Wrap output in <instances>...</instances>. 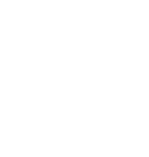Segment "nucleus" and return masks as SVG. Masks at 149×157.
<instances>
[]
</instances>
